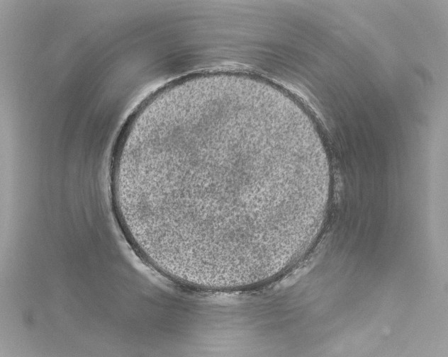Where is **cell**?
<instances>
[{
    "label": "cell",
    "instance_id": "obj_1",
    "mask_svg": "<svg viewBox=\"0 0 448 357\" xmlns=\"http://www.w3.org/2000/svg\"><path fill=\"white\" fill-rule=\"evenodd\" d=\"M285 151L264 138L230 134L205 140L193 155L186 186L208 217L228 234H243L274 221L282 188L271 183L288 172Z\"/></svg>",
    "mask_w": 448,
    "mask_h": 357
}]
</instances>
